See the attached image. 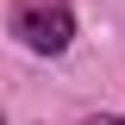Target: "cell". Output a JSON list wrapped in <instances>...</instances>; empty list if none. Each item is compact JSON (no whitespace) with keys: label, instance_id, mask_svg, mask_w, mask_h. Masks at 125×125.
I'll list each match as a JSON object with an SVG mask.
<instances>
[{"label":"cell","instance_id":"1","mask_svg":"<svg viewBox=\"0 0 125 125\" xmlns=\"http://www.w3.org/2000/svg\"><path fill=\"white\" fill-rule=\"evenodd\" d=\"M13 31L38 56H62L69 38H75V13H69V0H19L13 6Z\"/></svg>","mask_w":125,"mask_h":125},{"label":"cell","instance_id":"2","mask_svg":"<svg viewBox=\"0 0 125 125\" xmlns=\"http://www.w3.org/2000/svg\"><path fill=\"white\" fill-rule=\"evenodd\" d=\"M88 125H125V119H88Z\"/></svg>","mask_w":125,"mask_h":125}]
</instances>
